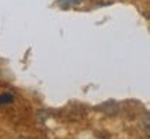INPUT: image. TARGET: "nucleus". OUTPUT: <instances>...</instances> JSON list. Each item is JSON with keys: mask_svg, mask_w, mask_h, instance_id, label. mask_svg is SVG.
<instances>
[{"mask_svg": "<svg viewBox=\"0 0 150 139\" xmlns=\"http://www.w3.org/2000/svg\"><path fill=\"white\" fill-rule=\"evenodd\" d=\"M21 139H29V138H21Z\"/></svg>", "mask_w": 150, "mask_h": 139, "instance_id": "nucleus-2", "label": "nucleus"}, {"mask_svg": "<svg viewBox=\"0 0 150 139\" xmlns=\"http://www.w3.org/2000/svg\"><path fill=\"white\" fill-rule=\"evenodd\" d=\"M14 102V96L11 93H3L0 95V107L4 106V104H8V103Z\"/></svg>", "mask_w": 150, "mask_h": 139, "instance_id": "nucleus-1", "label": "nucleus"}]
</instances>
